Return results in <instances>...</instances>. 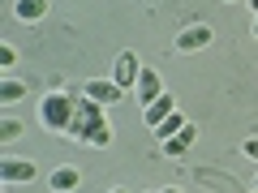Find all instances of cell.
Wrapping results in <instances>:
<instances>
[{"mask_svg":"<svg viewBox=\"0 0 258 193\" xmlns=\"http://www.w3.org/2000/svg\"><path fill=\"white\" fill-rule=\"evenodd\" d=\"M134 94H138V108H151V103L164 94V82H159L155 69H142V73H138V86H134Z\"/></svg>","mask_w":258,"mask_h":193,"instance_id":"8","label":"cell"},{"mask_svg":"<svg viewBox=\"0 0 258 193\" xmlns=\"http://www.w3.org/2000/svg\"><path fill=\"white\" fill-rule=\"evenodd\" d=\"M18 133H22V125H18L13 116H5V120H0V142H5V146H9V142L18 138Z\"/></svg>","mask_w":258,"mask_h":193,"instance_id":"14","label":"cell"},{"mask_svg":"<svg viewBox=\"0 0 258 193\" xmlns=\"http://www.w3.org/2000/svg\"><path fill=\"white\" fill-rule=\"evenodd\" d=\"M194 142H198V125H194V120H185V125L176 129L172 138H168V142H159V146H164V155H168V159H185Z\"/></svg>","mask_w":258,"mask_h":193,"instance_id":"4","label":"cell"},{"mask_svg":"<svg viewBox=\"0 0 258 193\" xmlns=\"http://www.w3.org/2000/svg\"><path fill=\"white\" fill-rule=\"evenodd\" d=\"M172 112H176V99H172V94H168V90H164V94H159V99H155V103H151V108H142V116H147V125H151V129H155V125H159V120H164V116H172Z\"/></svg>","mask_w":258,"mask_h":193,"instance_id":"9","label":"cell"},{"mask_svg":"<svg viewBox=\"0 0 258 193\" xmlns=\"http://www.w3.org/2000/svg\"><path fill=\"white\" fill-rule=\"evenodd\" d=\"M228 5H232V0H228Z\"/></svg>","mask_w":258,"mask_h":193,"instance_id":"20","label":"cell"},{"mask_svg":"<svg viewBox=\"0 0 258 193\" xmlns=\"http://www.w3.org/2000/svg\"><path fill=\"white\" fill-rule=\"evenodd\" d=\"M74 112H78V99H74V94L52 90V94L43 99V129H52V133H69Z\"/></svg>","mask_w":258,"mask_h":193,"instance_id":"2","label":"cell"},{"mask_svg":"<svg viewBox=\"0 0 258 193\" xmlns=\"http://www.w3.org/2000/svg\"><path fill=\"white\" fill-rule=\"evenodd\" d=\"M245 5H249V9H254V13H258V0H245Z\"/></svg>","mask_w":258,"mask_h":193,"instance_id":"17","label":"cell"},{"mask_svg":"<svg viewBox=\"0 0 258 193\" xmlns=\"http://www.w3.org/2000/svg\"><path fill=\"white\" fill-rule=\"evenodd\" d=\"M78 184H82V172H78V167H56V172L47 176V189H56V193L78 189Z\"/></svg>","mask_w":258,"mask_h":193,"instance_id":"10","label":"cell"},{"mask_svg":"<svg viewBox=\"0 0 258 193\" xmlns=\"http://www.w3.org/2000/svg\"><path fill=\"white\" fill-rule=\"evenodd\" d=\"M69 138L82 142V146H91V150L112 146V125H108V116H103V103H95L91 94H82V99H78L74 125H69Z\"/></svg>","mask_w":258,"mask_h":193,"instance_id":"1","label":"cell"},{"mask_svg":"<svg viewBox=\"0 0 258 193\" xmlns=\"http://www.w3.org/2000/svg\"><path fill=\"white\" fill-rule=\"evenodd\" d=\"M13 13H18V22H39L47 13V0H18Z\"/></svg>","mask_w":258,"mask_h":193,"instance_id":"11","label":"cell"},{"mask_svg":"<svg viewBox=\"0 0 258 193\" xmlns=\"http://www.w3.org/2000/svg\"><path fill=\"white\" fill-rule=\"evenodd\" d=\"M181 125H185V116H181V112H172V116H164V120L155 125V138H159V142H168V138H172V133H176Z\"/></svg>","mask_w":258,"mask_h":193,"instance_id":"12","label":"cell"},{"mask_svg":"<svg viewBox=\"0 0 258 193\" xmlns=\"http://www.w3.org/2000/svg\"><path fill=\"white\" fill-rule=\"evenodd\" d=\"M254 189H258V176H254Z\"/></svg>","mask_w":258,"mask_h":193,"instance_id":"19","label":"cell"},{"mask_svg":"<svg viewBox=\"0 0 258 193\" xmlns=\"http://www.w3.org/2000/svg\"><path fill=\"white\" fill-rule=\"evenodd\" d=\"M254 39H258V22H254Z\"/></svg>","mask_w":258,"mask_h":193,"instance_id":"18","label":"cell"},{"mask_svg":"<svg viewBox=\"0 0 258 193\" xmlns=\"http://www.w3.org/2000/svg\"><path fill=\"white\" fill-rule=\"evenodd\" d=\"M13 60H18V52L9 43H0V69H13Z\"/></svg>","mask_w":258,"mask_h":193,"instance_id":"15","label":"cell"},{"mask_svg":"<svg viewBox=\"0 0 258 193\" xmlns=\"http://www.w3.org/2000/svg\"><path fill=\"white\" fill-rule=\"evenodd\" d=\"M241 150H245L249 159H258V138H249V142H245V146H241Z\"/></svg>","mask_w":258,"mask_h":193,"instance_id":"16","label":"cell"},{"mask_svg":"<svg viewBox=\"0 0 258 193\" xmlns=\"http://www.w3.org/2000/svg\"><path fill=\"white\" fill-rule=\"evenodd\" d=\"M138 73H142L138 56H134V52H120V56H116V64H112V77H116L125 90H134V86H138Z\"/></svg>","mask_w":258,"mask_h":193,"instance_id":"7","label":"cell"},{"mask_svg":"<svg viewBox=\"0 0 258 193\" xmlns=\"http://www.w3.org/2000/svg\"><path fill=\"white\" fill-rule=\"evenodd\" d=\"M0 180H5V184H26V180H35V163H30V159L5 155V159H0Z\"/></svg>","mask_w":258,"mask_h":193,"instance_id":"6","label":"cell"},{"mask_svg":"<svg viewBox=\"0 0 258 193\" xmlns=\"http://www.w3.org/2000/svg\"><path fill=\"white\" fill-rule=\"evenodd\" d=\"M211 43V26L207 22H194V26H185L181 35H176V52H203V47Z\"/></svg>","mask_w":258,"mask_h":193,"instance_id":"5","label":"cell"},{"mask_svg":"<svg viewBox=\"0 0 258 193\" xmlns=\"http://www.w3.org/2000/svg\"><path fill=\"white\" fill-rule=\"evenodd\" d=\"M22 94H26V86H22L18 77H5V82H0V103H18Z\"/></svg>","mask_w":258,"mask_h":193,"instance_id":"13","label":"cell"},{"mask_svg":"<svg viewBox=\"0 0 258 193\" xmlns=\"http://www.w3.org/2000/svg\"><path fill=\"white\" fill-rule=\"evenodd\" d=\"M82 94H91V99L95 103H103V108H112V103H120V99H125V86H120L116 82V77H95V82H86V90Z\"/></svg>","mask_w":258,"mask_h":193,"instance_id":"3","label":"cell"}]
</instances>
